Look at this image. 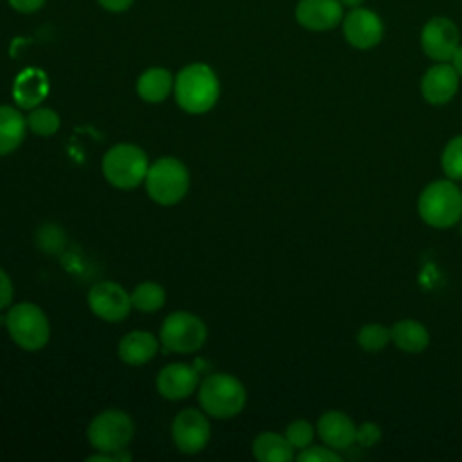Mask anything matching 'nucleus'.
Masks as SVG:
<instances>
[{
  "instance_id": "nucleus-10",
  "label": "nucleus",
  "mask_w": 462,
  "mask_h": 462,
  "mask_svg": "<svg viewBox=\"0 0 462 462\" xmlns=\"http://www.w3.org/2000/svg\"><path fill=\"white\" fill-rule=\"evenodd\" d=\"M87 303H88V309L99 319L108 323L123 321L134 309L130 292H126L116 282H99L92 285V289L87 294Z\"/></svg>"
},
{
  "instance_id": "nucleus-8",
  "label": "nucleus",
  "mask_w": 462,
  "mask_h": 462,
  "mask_svg": "<svg viewBox=\"0 0 462 462\" xmlns=\"http://www.w3.org/2000/svg\"><path fill=\"white\" fill-rule=\"evenodd\" d=\"M161 343L168 352L191 354L202 348L208 337L206 323L193 312L177 310L166 316L159 332Z\"/></svg>"
},
{
  "instance_id": "nucleus-25",
  "label": "nucleus",
  "mask_w": 462,
  "mask_h": 462,
  "mask_svg": "<svg viewBox=\"0 0 462 462\" xmlns=\"http://www.w3.org/2000/svg\"><path fill=\"white\" fill-rule=\"evenodd\" d=\"M390 339V328L379 323H370L357 330V345L366 352L383 350Z\"/></svg>"
},
{
  "instance_id": "nucleus-19",
  "label": "nucleus",
  "mask_w": 462,
  "mask_h": 462,
  "mask_svg": "<svg viewBox=\"0 0 462 462\" xmlns=\"http://www.w3.org/2000/svg\"><path fill=\"white\" fill-rule=\"evenodd\" d=\"M27 132V123L22 112L11 105H0V155L14 152Z\"/></svg>"
},
{
  "instance_id": "nucleus-30",
  "label": "nucleus",
  "mask_w": 462,
  "mask_h": 462,
  "mask_svg": "<svg viewBox=\"0 0 462 462\" xmlns=\"http://www.w3.org/2000/svg\"><path fill=\"white\" fill-rule=\"evenodd\" d=\"M13 296H14L13 282H11L9 274L0 267V310L7 309L11 305Z\"/></svg>"
},
{
  "instance_id": "nucleus-16",
  "label": "nucleus",
  "mask_w": 462,
  "mask_h": 462,
  "mask_svg": "<svg viewBox=\"0 0 462 462\" xmlns=\"http://www.w3.org/2000/svg\"><path fill=\"white\" fill-rule=\"evenodd\" d=\"M318 433L332 449H346L357 439V428L343 411H327L318 420Z\"/></svg>"
},
{
  "instance_id": "nucleus-11",
  "label": "nucleus",
  "mask_w": 462,
  "mask_h": 462,
  "mask_svg": "<svg viewBox=\"0 0 462 462\" xmlns=\"http://www.w3.org/2000/svg\"><path fill=\"white\" fill-rule=\"evenodd\" d=\"M460 45L458 27L446 16L430 18L420 31V47L435 61H449Z\"/></svg>"
},
{
  "instance_id": "nucleus-20",
  "label": "nucleus",
  "mask_w": 462,
  "mask_h": 462,
  "mask_svg": "<svg viewBox=\"0 0 462 462\" xmlns=\"http://www.w3.org/2000/svg\"><path fill=\"white\" fill-rule=\"evenodd\" d=\"M173 76L162 67L146 69L137 79V94L146 103H161L173 90Z\"/></svg>"
},
{
  "instance_id": "nucleus-33",
  "label": "nucleus",
  "mask_w": 462,
  "mask_h": 462,
  "mask_svg": "<svg viewBox=\"0 0 462 462\" xmlns=\"http://www.w3.org/2000/svg\"><path fill=\"white\" fill-rule=\"evenodd\" d=\"M97 4L110 13H123L134 4V0H97Z\"/></svg>"
},
{
  "instance_id": "nucleus-13",
  "label": "nucleus",
  "mask_w": 462,
  "mask_h": 462,
  "mask_svg": "<svg viewBox=\"0 0 462 462\" xmlns=\"http://www.w3.org/2000/svg\"><path fill=\"white\" fill-rule=\"evenodd\" d=\"M157 392L168 401L189 397L199 386V374L191 365L170 363L162 366L155 379Z\"/></svg>"
},
{
  "instance_id": "nucleus-6",
  "label": "nucleus",
  "mask_w": 462,
  "mask_h": 462,
  "mask_svg": "<svg viewBox=\"0 0 462 462\" xmlns=\"http://www.w3.org/2000/svg\"><path fill=\"white\" fill-rule=\"evenodd\" d=\"M419 215L433 227H449L462 217V191L451 180H435L419 197Z\"/></svg>"
},
{
  "instance_id": "nucleus-24",
  "label": "nucleus",
  "mask_w": 462,
  "mask_h": 462,
  "mask_svg": "<svg viewBox=\"0 0 462 462\" xmlns=\"http://www.w3.org/2000/svg\"><path fill=\"white\" fill-rule=\"evenodd\" d=\"M25 123H27V130H31L32 134L49 137L60 130L61 121L56 110L49 106H36L29 112V116L25 117Z\"/></svg>"
},
{
  "instance_id": "nucleus-12",
  "label": "nucleus",
  "mask_w": 462,
  "mask_h": 462,
  "mask_svg": "<svg viewBox=\"0 0 462 462\" xmlns=\"http://www.w3.org/2000/svg\"><path fill=\"white\" fill-rule=\"evenodd\" d=\"M384 27L381 18L365 7H352L343 16V36L345 40L361 51L375 47L383 38Z\"/></svg>"
},
{
  "instance_id": "nucleus-17",
  "label": "nucleus",
  "mask_w": 462,
  "mask_h": 462,
  "mask_svg": "<svg viewBox=\"0 0 462 462\" xmlns=\"http://www.w3.org/2000/svg\"><path fill=\"white\" fill-rule=\"evenodd\" d=\"M49 94V79L40 69H25L13 85V97L20 108H36Z\"/></svg>"
},
{
  "instance_id": "nucleus-22",
  "label": "nucleus",
  "mask_w": 462,
  "mask_h": 462,
  "mask_svg": "<svg viewBox=\"0 0 462 462\" xmlns=\"http://www.w3.org/2000/svg\"><path fill=\"white\" fill-rule=\"evenodd\" d=\"M390 337L399 350L417 354L422 352L430 343L426 327L415 319H401L390 328Z\"/></svg>"
},
{
  "instance_id": "nucleus-1",
  "label": "nucleus",
  "mask_w": 462,
  "mask_h": 462,
  "mask_svg": "<svg viewBox=\"0 0 462 462\" xmlns=\"http://www.w3.org/2000/svg\"><path fill=\"white\" fill-rule=\"evenodd\" d=\"M177 105L188 114H204L215 106L220 83L215 70L206 63L186 65L173 81Z\"/></svg>"
},
{
  "instance_id": "nucleus-15",
  "label": "nucleus",
  "mask_w": 462,
  "mask_h": 462,
  "mask_svg": "<svg viewBox=\"0 0 462 462\" xmlns=\"http://www.w3.org/2000/svg\"><path fill=\"white\" fill-rule=\"evenodd\" d=\"M458 74L448 61H439L426 70L420 81L422 97L431 105H444L448 103L458 88Z\"/></svg>"
},
{
  "instance_id": "nucleus-31",
  "label": "nucleus",
  "mask_w": 462,
  "mask_h": 462,
  "mask_svg": "<svg viewBox=\"0 0 462 462\" xmlns=\"http://www.w3.org/2000/svg\"><path fill=\"white\" fill-rule=\"evenodd\" d=\"M9 5L18 11V13H23V14H31V13H36L43 7L45 0H7Z\"/></svg>"
},
{
  "instance_id": "nucleus-34",
  "label": "nucleus",
  "mask_w": 462,
  "mask_h": 462,
  "mask_svg": "<svg viewBox=\"0 0 462 462\" xmlns=\"http://www.w3.org/2000/svg\"><path fill=\"white\" fill-rule=\"evenodd\" d=\"M449 61H451L453 69L457 70V74L462 78V45L457 47V51H455V54H453V58Z\"/></svg>"
},
{
  "instance_id": "nucleus-4",
  "label": "nucleus",
  "mask_w": 462,
  "mask_h": 462,
  "mask_svg": "<svg viewBox=\"0 0 462 462\" xmlns=\"http://www.w3.org/2000/svg\"><path fill=\"white\" fill-rule=\"evenodd\" d=\"M148 197L161 206H175L189 188V171L175 157H161L150 164L144 179Z\"/></svg>"
},
{
  "instance_id": "nucleus-29",
  "label": "nucleus",
  "mask_w": 462,
  "mask_h": 462,
  "mask_svg": "<svg viewBox=\"0 0 462 462\" xmlns=\"http://www.w3.org/2000/svg\"><path fill=\"white\" fill-rule=\"evenodd\" d=\"M300 462H341V457L332 448L307 446L298 455Z\"/></svg>"
},
{
  "instance_id": "nucleus-32",
  "label": "nucleus",
  "mask_w": 462,
  "mask_h": 462,
  "mask_svg": "<svg viewBox=\"0 0 462 462\" xmlns=\"http://www.w3.org/2000/svg\"><path fill=\"white\" fill-rule=\"evenodd\" d=\"M377 439H379V428L374 426V424H365V426H361V430H357V439L356 440H359L366 446L374 444Z\"/></svg>"
},
{
  "instance_id": "nucleus-2",
  "label": "nucleus",
  "mask_w": 462,
  "mask_h": 462,
  "mask_svg": "<svg viewBox=\"0 0 462 462\" xmlns=\"http://www.w3.org/2000/svg\"><path fill=\"white\" fill-rule=\"evenodd\" d=\"M245 388L231 374H209L199 386V404L202 411L215 419H231L245 406Z\"/></svg>"
},
{
  "instance_id": "nucleus-7",
  "label": "nucleus",
  "mask_w": 462,
  "mask_h": 462,
  "mask_svg": "<svg viewBox=\"0 0 462 462\" xmlns=\"http://www.w3.org/2000/svg\"><path fill=\"white\" fill-rule=\"evenodd\" d=\"M135 424L132 417L123 410H105L97 413L88 428V444L101 453H121L132 442Z\"/></svg>"
},
{
  "instance_id": "nucleus-26",
  "label": "nucleus",
  "mask_w": 462,
  "mask_h": 462,
  "mask_svg": "<svg viewBox=\"0 0 462 462\" xmlns=\"http://www.w3.org/2000/svg\"><path fill=\"white\" fill-rule=\"evenodd\" d=\"M442 170L449 179L460 180L462 179V135L451 139L440 157Z\"/></svg>"
},
{
  "instance_id": "nucleus-3",
  "label": "nucleus",
  "mask_w": 462,
  "mask_h": 462,
  "mask_svg": "<svg viewBox=\"0 0 462 462\" xmlns=\"http://www.w3.org/2000/svg\"><path fill=\"white\" fill-rule=\"evenodd\" d=\"M150 162L144 150L132 143H117L105 155L101 170L105 179L117 189H134L144 182Z\"/></svg>"
},
{
  "instance_id": "nucleus-9",
  "label": "nucleus",
  "mask_w": 462,
  "mask_h": 462,
  "mask_svg": "<svg viewBox=\"0 0 462 462\" xmlns=\"http://www.w3.org/2000/svg\"><path fill=\"white\" fill-rule=\"evenodd\" d=\"M171 439L179 451L186 455L200 453L211 439V426L206 413L195 408L180 410L171 422Z\"/></svg>"
},
{
  "instance_id": "nucleus-5",
  "label": "nucleus",
  "mask_w": 462,
  "mask_h": 462,
  "mask_svg": "<svg viewBox=\"0 0 462 462\" xmlns=\"http://www.w3.org/2000/svg\"><path fill=\"white\" fill-rule=\"evenodd\" d=\"M5 327L11 339L27 352L42 350L51 337V325L45 312L31 301L13 305L7 310Z\"/></svg>"
},
{
  "instance_id": "nucleus-23",
  "label": "nucleus",
  "mask_w": 462,
  "mask_h": 462,
  "mask_svg": "<svg viewBox=\"0 0 462 462\" xmlns=\"http://www.w3.org/2000/svg\"><path fill=\"white\" fill-rule=\"evenodd\" d=\"M132 307L139 312H157L166 301V291L157 282H143L130 292Z\"/></svg>"
},
{
  "instance_id": "nucleus-21",
  "label": "nucleus",
  "mask_w": 462,
  "mask_h": 462,
  "mask_svg": "<svg viewBox=\"0 0 462 462\" xmlns=\"http://www.w3.org/2000/svg\"><path fill=\"white\" fill-rule=\"evenodd\" d=\"M292 449L285 435L274 431H262L253 440V455L260 462H289L294 457Z\"/></svg>"
},
{
  "instance_id": "nucleus-27",
  "label": "nucleus",
  "mask_w": 462,
  "mask_h": 462,
  "mask_svg": "<svg viewBox=\"0 0 462 462\" xmlns=\"http://www.w3.org/2000/svg\"><path fill=\"white\" fill-rule=\"evenodd\" d=\"M65 242H67V238H65L63 229L54 224H45L36 233V244L45 253H52V254L60 253L63 249Z\"/></svg>"
},
{
  "instance_id": "nucleus-18",
  "label": "nucleus",
  "mask_w": 462,
  "mask_h": 462,
  "mask_svg": "<svg viewBox=\"0 0 462 462\" xmlns=\"http://www.w3.org/2000/svg\"><path fill=\"white\" fill-rule=\"evenodd\" d=\"M159 350V343L152 332L146 330H132L121 337L117 345V356L123 363L130 366L146 365L155 357Z\"/></svg>"
},
{
  "instance_id": "nucleus-28",
  "label": "nucleus",
  "mask_w": 462,
  "mask_h": 462,
  "mask_svg": "<svg viewBox=\"0 0 462 462\" xmlns=\"http://www.w3.org/2000/svg\"><path fill=\"white\" fill-rule=\"evenodd\" d=\"M285 439L289 440V444L294 449H305L307 446H310V442L314 439V428L310 426V422L298 419L287 426Z\"/></svg>"
},
{
  "instance_id": "nucleus-35",
  "label": "nucleus",
  "mask_w": 462,
  "mask_h": 462,
  "mask_svg": "<svg viewBox=\"0 0 462 462\" xmlns=\"http://www.w3.org/2000/svg\"><path fill=\"white\" fill-rule=\"evenodd\" d=\"M339 2L343 4V7L346 5V7H350V9H352V7H359V5L363 4V0H339Z\"/></svg>"
},
{
  "instance_id": "nucleus-14",
  "label": "nucleus",
  "mask_w": 462,
  "mask_h": 462,
  "mask_svg": "<svg viewBox=\"0 0 462 462\" xmlns=\"http://www.w3.org/2000/svg\"><path fill=\"white\" fill-rule=\"evenodd\" d=\"M294 16L309 31H328L343 22L345 14L339 0H300Z\"/></svg>"
}]
</instances>
